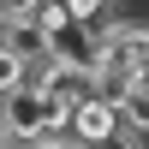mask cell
<instances>
[{"instance_id":"obj_6","label":"cell","mask_w":149,"mask_h":149,"mask_svg":"<svg viewBox=\"0 0 149 149\" xmlns=\"http://www.w3.org/2000/svg\"><path fill=\"white\" fill-rule=\"evenodd\" d=\"M0 149H30V143H24V137H6V143H0Z\"/></svg>"},{"instance_id":"obj_2","label":"cell","mask_w":149,"mask_h":149,"mask_svg":"<svg viewBox=\"0 0 149 149\" xmlns=\"http://www.w3.org/2000/svg\"><path fill=\"white\" fill-rule=\"evenodd\" d=\"M66 125L78 131L90 149H107L119 131H125V119H119V102H107V95H84V102L72 107V119H66Z\"/></svg>"},{"instance_id":"obj_4","label":"cell","mask_w":149,"mask_h":149,"mask_svg":"<svg viewBox=\"0 0 149 149\" xmlns=\"http://www.w3.org/2000/svg\"><path fill=\"white\" fill-rule=\"evenodd\" d=\"M12 84H24V54L12 42H0V90H12Z\"/></svg>"},{"instance_id":"obj_1","label":"cell","mask_w":149,"mask_h":149,"mask_svg":"<svg viewBox=\"0 0 149 149\" xmlns=\"http://www.w3.org/2000/svg\"><path fill=\"white\" fill-rule=\"evenodd\" d=\"M0 113H6L12 137H36L48 125V90L42 84H12V90H0Z\"/></svg>"},{"instance_id":"obj_5","label":"cell","mask_w":149,"mask_h":149,"mask_svg":"<svg viewBox=\"0 0 149 149\" xmlns=\"http://www.w3.org/2000/svg\"><path fill=\"white\" fill-rule=\"evenodd\" d=\"M36 6H42V0H0V30L18 24V18H36Z\"/></svg>"},{"instance_id":"obj_3","label":"cell","mask_w":149,"mask_h":149,"mask_svg":"<svg viewBox=\"0 0 149 149\" xmlns=\"http://www.w3.org/2000/svg\"><path fill=\"white\" fill-rule=\"evenodd\" d=\"M36 30H42L48 42H54L60 30H72V12H66V0H42V6H36Z\"/></svg>"}]
</instances>
